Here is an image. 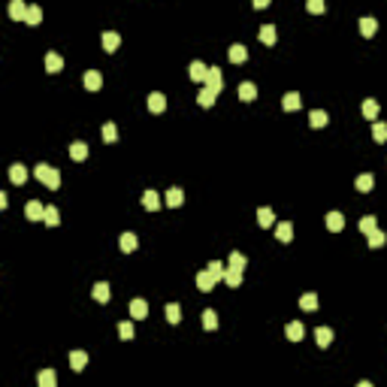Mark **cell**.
Masks as SVG:
<instances>
[{
  "instance_id": "cell-1",
  "label": "cell",
  "mask_w": 387,
  "mask_h": 387,
  "mask_svg": "<svg viewBox=\"0 0 387 387\" xmlns=\"http://www.w3.org/2000/svg\"><path fill=\"white\" fill-rule=\"evenodd\" d=\"M33 175H37V179L46 185V188H61V172L55 169V167H48V164H37V169H33Z\"/></svg>"
},
{
  "instance_id": "cell-2",
  "label": "cell",
  "mask_w": 387,
  "mask_h": 387,
  "mask_svg": "<svg viewBox=\"0 0 387 387\" xmlns=\"http://www.w3.org/2000/svg\"><path fill=\"white\" fill-rule=\"evenodd\" d=\"M206 88H212L215 94H221V88H224V76H221V70H218V67H209V76H206Z\"/></svg>"
},
{
  "instance_id": "cell-3",
  "label": "cell",
  "mask_w": 387,
  "mask_h": 387,
  "mask_svg": "<svg viewBox=\"0 0 387 387\" xmlns=\"http://www.w3.org/2000/svg\"><path fill=\"white\" fill-rule=\"evenodd\" d=\"M24 215H27L30 221H43V218H46V206H43L40 200H30V203L24 206Z\"/></svg>"
},
{
  "instance_id": "cell-4",
  "label": "cell",
  "mask_w": 387,
  "mask_h": 387,
  "mask_svg": "<svg viewBox=\"0 0 387 387\" xmlns=\"http://www.w3.org/2000/svg\"><path fill=\"white\" fill-rule=\"evenodd\" d=\"M188 73H191V79H194V82H206V76H209V67H206L203 61H194V64L188 67Z\"/></svg>"
},
{
  "instance_id": "cell-5",
  "label": "cell",
  "mask_w": 387,
  "mask_h": 387,
  "mask_svg": "<svg viewBox=\"0 0 387 387\" xmlns=\"http://www.w3.org/2000/svg\"><path fill=\"white\" fill-rule=\"evenodd\" d=\"M285 336H288L290 342H300V339L306 336V327H303L300 321H290V324L285 327Z\"/></svg>"
},
{
  "instance_id": "cell-6",
  "label": "cell",
  "mask_w": 387,
  "mask_h": 387,
  "mask_svg": "<svg viewBox=\"0 0 387 387\" xmlns=\"http://www.w3.org/2000/svg\"><path fill=\"white\" fill-rule=\"evenodd\" d=\"M215 285H218V278H215L212 272H209V269L197 272V288H200V290H212Z\"/></svg>"
},
{
  "instance_id": "cell-7",
  "label": "cell",
  "mask_w": 387,
  "mask_h": 387,
  "mask_svg": "<svg viewBox=\"0 0 387 387\" xmlns=\"http://www.w3.org/2000/svg\"><path fill=\"white\" fill-rule=\"evenodd\" d=\"M85 88H88V91H100V88H103V76L97 73V70H88V73H85Z\"/></svg>"
},
{
  "instance_id": "cell-8",
  "label": "cell",
  "mask_w": 387,
  "mask_h": 387,
  "mask_svg": "<svg viewBox=\"0 0 387 387\" xmlns=\"http://www.w3.org/2000/svg\"><path fill=\"white\" fill-rule=\"evenodd\" d=\"M300 94H296V91H288L285 94V100H281V109H285V112H296V109H300Z\"/></svg>"
},
{
  "instance_id": "cell-9",
  "label": "cell",
  "mask_w": 387,
  "mask_h": 387,
  "mask_svg": "<svg viewBox=\"0 0 387 387\" xmlns=\"http://www.w3.org/2000/svg\"><path fill=\"white\" fill-rule=\"evenodd\" d=\"M148 109H151V112H154V115H161V112H164V109H167V97H164V94H161V91H154V94H151V97H148Z\"/></svg>"
},
{
  "instance_id": "cell-10",
  "label": "cell",
  "mask_w": 387,
  "mask_h": 387,
  "mask_svg": "<svg viewBox=\"0 0 387 387\" xmlns=\"http://www.w3.org/2000/svg\"><path fill=\"white\" fill-rule=\"evenodd\" d=\"M9 182H12V185H24V182H27V169H24L22 164H12V167H9Z\"/></svg>"
},
{
  "instance_id": "cell-11",
  "label": "cell",
  "mask_w": 387,
  "mask_h": 387,
  "mask_svg": "<svg viewBox=\"0 0 387 387\" xmlns=\"http://www.w3.org/2000/svg\"><path fill=\"white\" fill-rule=\"evenodd\" d=\"M61 67H64V58L58 55V51H48L46 55V70L48 73H61Z\"/></svg>"
},
{
  "instance_id": "cell-12",
  "label": "cell",
  "mask_w": 387,
  "mask_h": 387,
  "mask_svg": "<svg viewBox=\"0 0 387 387\" xmlns=\"http://www.w3.org/2000/svg\"><path fill=\"white\" fill-rule=\"evenodd\" d=\"M227 58H230L233 64H242V61H248V48H245V46H230V51H227Z\"/></svg>"
},
{
  "instance_id": "cell-13",
  "label": "cell",
  "mask_w": 387,
  "mask_h": 387,
  "mask_svg": "<svg viewBox=\"0 0 387 387\" xmlns=\"http://www.w3.org/2000/svg\"><path fill=\"white\" fill-rule=\"evenodd\" d=\"M275 236H278V242H290V239H293V224H290V221H281V224L275 227Z\"/></svg>"
},
{
  "instance_id": "cell-14",
  "label": "cell",
  "mask_w": 387,
  "mask_h": 387,
  "mask_svg": "<svg viewBox=\"0 0 387 387\" xmlns=\"http://www.w3.org/2000/svg\"><path fill=\"white\" fill-rule=\"evenodd\" d=\"M257 224L260 227H272L275 224V212H272V209H266V206H260L257 209Z\"/></svg>"
},
{
  "instance_id": "cell-15",
  "label": "cell",
  "mask_w": 387,
  "mask_h": 387,
  "mask_svg": "<svg viewBox=\"0 0 387 387\" xmlns=\"http://www.w3.org/2000/svg\"><path fill=\"white\" fill-rule=\"evenodd\" d=\"M342 227H345V215H342V212H330V215H327V230L339 233Z\"/></svg>"
},
{
  "instance_id": "cell-16",
  "label": "cell",
  "mask_w": 387,
  "mask_h": 387,
  "mask_svg": "<svg viewBox=\"0 0 387 387\" xmlns=\"http://www.w3.org/2000/svg\"><path fill=\"white\" fill-rule=\"evenodd\" d=\"M70 366H73L76 372H82V369L88 366V354L85 351H70Z\"/></svg>"
},
{
  "instance_id": "cell-17",
  "label": "cell",
  "mask_w": 387,
  "mask_h": 387,
  "mask_svg": "<svg viewBox=\"0 0 387 387\" xmlns=\"http://www.w3.org/2000/svg\"><path fill=\"white\" fill-rule=\"evenodd\" d=\"M239 97H242L245 103H251V100L257 97V85H254V82H242V85H239Z\"/></svg>"
},
{
  "instance_id": "cell-18",
  "label": "cell",
  "mask_w": 387,
  "mask_h": 387,
  "mask_svg": "<svg viewBox=\"0 0 387 387\" xmlns=\"http://www.w3.org/2000/svg\"><path fill=\"white\" fill-rule=\"evenodd\" d=\"M143 206L148 209V212H157V209H161V197H157L154 191H145L143 194Z\"/></svg>"
},
{
  "instance_id": "cell-19",
  "label": "cell",
  "mask_w": 387,
  "mask_h": 387,
  "mask_svg": "<svg viewBox=\"0 0 387 387\" xmlns=\"http://www.w3.org/2000/svg\"><path fill=\"white\" fill-rule=\"evenodd\" d=\"M130 314H133L136 321H143L145 314H148V303H145V300H133V303H130Z\"/></svg>"
},
{
  "instance_id": "cell-20",
  "label": "cell",
  "mask_w": 387,
  "mask_h": 387,
  "mask_svg": "<svg viewBox=\"0 0 387 387\" xmlns=\"http://www.w3.org/2000/svg\"><path fill=\"white\" fill-rule=\"evenodd\" d=\"M37 381H40V387H58V375H55V369H43Z\"/></svg>"
},
{
  "instance_id": "cell-21",
  "label": "cell",
  "mask_w": 387,
  "mask_h": 387,
  "mask_svg": "<svg viewBox=\"0 0 387 387\" xmlns=\"http://www.w3.org/2000/svg\"><path fill=\"white\" fill-rule=\"evenodd\" d=\"M91 293H94V300H97V303H109V285H106V281H97Z\"/></svg>"
},
{
  "instance_id": "cell-22",
  "label": "cell",
  "mask_w": 387,
  "mask_h": 387,
  "mask_svg": "<svg viewBox=\"0 0 387 387\" xmlns=\"http://www.w3.org/2000/svg\"><path fill=\"white\" fill-rule=\"evenodd\" d=\"M9 15H12V19H19V22H24L27 19V6L22 3V0H12V3H9Z\"/></svg>"
},
{
  "instance_id": "cell-23",
  "label": "cell",
  "mask_w": 387,
  "mask_h": 387,
  "mask_svg": "<svg viewBox=\"0 0 387 387\" xmlns=\"http://www.w3.org/2000/svg\"><path fill=\"white\" fill-rule=\"evenodd\" d=\"M215 97H218V94L212 91V88H203V91L197 94V103H200L203 109H209V106H212V103H215Z\"/></svg>"
},
{
  "instance_id": "cell-24",
  "label": "cell",
  "mask_w": 387,
  "mask_h": 387,
  "mask_svg": "<svg viewBox=\"0 0 387 387\" xmlns=\"http://www.w3.org/2000/svg\"><path fill=\"white\" fill-rule=\"evenodd\" d=\"M375 30H378V22L372 19V15H366V19H360V33H363V37H372Z\"/></svg>"
},
{
  "instance_id": "cell-25",
  "label": "cell",
  "mask_w": 387,
  "mask_h": 387,
  "mask_svg": "<svg viewBox=\"0 0 387 387\" xmlns=\"http://www.w3.org/2000/svg\"><path fill=\"white\" fill-rule=\"evenodd\" d=\"M118 245H121V251H136V245H139V239H136L133 233H121V239H118Z\"/></svg>"
},
{
  "instance_id": "cell-26",
  "label": "cell",
  "mask_w": 387,
  "mask_h": 387,
  "mask_svg": "<svg viewBox=\"0 0 387 387\" xmlns=\"http://www.w3.org/2000/svg\"><path fill=\"white\" fill-rule=\"evenodd\" d=\"M118 43H121V37H118L115 30H106V33H103V48H106V51H115Z\"/></svg>"
},
{
  "instance_id": "cell-27",
  "label": "cell",
  "mask_w": 387,
  "mask_h": 387,
  "mask_svg": "<svg viewBox=\"0 0 387 387\" xmlns=\"http://www.w3.org/2000/svg\"><path fill=\"white\" fill-rule=\"evenodd\" d=\"M314 339H318L321 348H327V345L333 342V330H330V327H318V330H314Z\"/></svg>"
},
{
  "instance_id": "cell-28",
  "label": "cell",
  "mask_w": 387,
  "mask_h": 387,
  "mask_svg": "<svg viewBox=\"0 0 387 387\" xmlns=\"http://www.w3.org/2000/svg\"><path fill=\"white\" fill-rule=\"evenodd\" d=\"M257 37H260V43H263V46H272V43H275V27H272V24H263Z\"/></svg>"
},
{
  "instance_id": "cell-29",
  "label": "cell",
  "mask_w": 387,
  "mask_h": 387,
  "mask_svg": "<svg viewBox=\"0 0 387 387\" xmlns=\"http://www.w3.org/2000/svg\"><path fill=\"white\" fill-rule=\"evenodd\" d=\"M309 124H312V127H324V124H327V112H324V109H312V112H309Z\"/></svg>"
},
{
  "instance_id": "cell-30",
  "label": "cell",
  "mask_w": 387,
  "mask_h": 387,
  "mask_svg": "<svg viewBox=\"0 0 387 387\" xmlns=\"http://www.w3.org/2000/svg\"><path fill=\"white\" fill-rule=\"evenodd\" d=\"M182 203H185L182 188H169V191H167V206H182Z\"/></svg>"
},
{
  "instance_id": "cell-31",
  "label": "cell",
  "mask_w": 387,
  "mask_h": 387,
  "mask_svg": "<svg viewBox=\"0 0 387 387\" xmlns=\"http://www.w3.org/2000/svg\"><path fill=\"white\" fill-rule=\"evenodd\" d=\"M164 312H167V321H169V324H179V321H182V309H179V303H167Z\"/></svg>"
},
{
  "instance_id": "cell-32",
  "label": "cell",
  "mask_w": 387,
  "mask_h": 387,
  "mask_svg": "<svg viewBox=\"0 0 387 387\" xmlns=\"http://www.w3.org/2000/svg\"><path fill=\"white\" fill-rule=\"evenodd\" d=\"M354 185H357V191L366 194V191H372V188H375V179H372L369 172H363V175H357V182H354Z\"/></svg>"
},
{
  "instance_id": "cell-33",
  "label": "cell",
  "mask_w": 387,
  "mask_h": 387,
  "mask_svg": "<svg viewBox=\"0 0 387 387\" xmlns=\"http://www.w3.org/2000/svg\"><path fill=\"white\" fill-rule=\"evenodd\" d=\"M245 266H248V260H245V254H242V251H233V254H230V269H239V272H245Z\"/></svg>"
},
{
  "instance_id": "cell-34",
  "label": "cell",
  "mask_w": 387,
  "mask_h": 387,
  "mask_svg": "<svg viewBox=\"0 0 387 387\" xmlns=\"http://www.w3.org/2000/svg\"><path fill=\"white\" fill-rule=\"evenodd\" d=\"M70 157H73V161H85V157H88V145L85 143H73V145H70Z\"/></svg>"
},
{
  "instance_id": "cell-35",
  "label": "cell",
  "mask_w": 387,
  "mask_h": 387,
  "mask_svg": "<svg viewBox=\"0 0 387 387\" xmlns=\"http://www.w3.org/2000/svg\"><path fill=\"white\" fill-rule=\"evenodd\" d=\"M378 230V224H375V218L372 215H366V218H360V233H366V236H372Z\"/></svg>"
},
{
  "instance_id": "cell-36",
  "label": "cell",
  "mask_w": 387,
  "mask_h": 387,
  "mask_svg": "<svg viewBox=\"0 0 387 387\" xmlns=\"http://www.w3.org/2000/svg\"><path fill=\"white\" fill-rule=\"evenodd\" d=\"M224 281H227V285H230V288H239V285H242V272H239V269H230V266H227V272H224Z\"/></svg>"
},
{
  "instance_id": "cell-37",
  "label": "cell",
  "mask_w": 387,
  "mask_h": 387,
  "mask_svg": "<svg viewBox=\"0 0 387 387\" xmlns=\"http://www.w3.org/2000/svg\"><path fill=\"white\" fill-rule=\"evenodd\" d=\"M300 309L314 312V309H318V296H314V293H303V296H300Z\"/></svg>"
},
{
  "instance_id": "cell-38",
  "label": "cell",
  "mask_w": 387,
  "mask_h": 387,
  "mask_svg": "<svg viewBox=\"0 0 387 387\" xmlns=\"http://www.w3.org/2000/svg\"><path fill=\"white\" fill-rule=\"evenodd\" d=\"M203 327H206V330H215V327H218V314H215V309H206V312H203Z\"/></svg>"
},
{
  "instance_id": "cell-39",
  "label": "cell",
  "mask_w": 387,
  "mask_h": 387,
  "mask_svg": "<svg viewBox=\"0 0 387 387\" xmlns=\"http://www.w3.org/2000/svg\"><path fill=\"white\" fill-rule=\"evenodd\" d=\"M372 139H375V143H387V124L375 121V124H372Z\"/></svg>"
},
{
  "instance_id": "cell-40",
  "label": "cell",
  "mask_w": 387,
  "mask_h": 387,
  "mask_svg": "<svg viewBox=\"0 0 387 387\" xmlns=\"http://www.w3.org/2000/svg\"><path fill=\"white\" fill-rule=\"evenodd\" d=\"M24 22H27L30 27L40 24V22H43V9H40V6H27V19H24Z\"/></svg>"
},
{
  "instance_id": "cell-41",
  "label": "cell",
  "mask_w": 387,
  "mask_h": 387,
  "mask_svg": "<svg viewBox=\"0 0 387 387\" xmlns=\"http://www.w3.org/2000/svg\"><path fill=\"white\" fill-rule=\"evenodd\" d=\"M363 115L366 118H378V100H363Z\"/></svg>"
},
{
  "instance_id": "cell-42",
  "label": "cell",
  "mask_w": 387,
  "mask_h": 387,
  "mask_svg": "<svg viewBox=\"0 0 387 387\" xmlns=\"http://www.w3.org/2000/svg\"><path fill=\"white\" fill-rule=\"evenodd\" d=\"M43 221H46L48 227H58V224H61V215H58V209H55V206H46V218H43Z\"/></svg>"
},
{
  "instance_id": "cell-43",
  "label": "cell",
  "mask_w": 387,
  "mask_h": 387,
  "mask_svg": "<svg viewBox=\"0 0 387 387\" xmlns=\"http://www.w3.org/2000/svg\"><path fill=\"white\" fill-rule=\"evenodd\" d=\"M118 336H121V339H133V324H130V321H121V324H118Z\"/></svg>"
},
{
  "instance_id": "cell-44",
  "label": "cell",
  "mask_w": 387,
  "mask_h": 387,
  "mask_svg": "<svg viewBox=\"0 0 387 387\" xmlns=\"http://www.w3.org/2000/svg\"><path fill=\"white\" fill-rule=\"evenodd\" d=\"M115 136H118L115 124H112V121H106V124H103V139H106V143H115Z\"/></svg>"
},
{
  "instance_id": "cell-45",
  "label": "cell",
  "mask_w": 387,
  "mask_h": 387,
  "mask_svg": "<svg viewBox=\"0 0 387 387\" xmlns=\"http://www.w3.org/2000/svg\"><path fill=\"white\" fill-rule=\"evenodd\" d=\"M384 239H387V236H384L381 230H375L372 236H369V248H381V245H384Z\"/></svg>"
},
{
  "instance_id": "cell-46",
  "label": "cell",
  "mask_w": 387,
  "mask_h": 387,
  "mask_svg": "<svg viewBox=\"0 0 387 387\" xmlns=\"http://www.w3.org/2000/svg\"><path fill=\"white\" fill-rule=\"evenodd\" d=\"M209 272H212L215 278H224V272H227V266H224V263H218V260H212V263H209Z\"/></svg>"
},
{
  "instance_id": "cell-47",
  "label": "cell",
  "mask_w": 387,
  "mask_h": 387,
  "mask_svg": "<svg viewBox=\"0 0 387 387\" xmlns=\"http://www.w3.org/2000/svg\"><path fill=\"white\" fill-rule=\"evenodd\" d=\"M306 9H309V12H314V15H318V12H324V0H309V3H306Z\"/></svg>"
},
{
  "instance_id": "cell-48",
  "label": "cell",
  "mask_w": 387,
  "mask_h": 387,
  "mask_svg": "<svg viewBox=\"0 0 387 387\" xmlns=\"http://www.w3.org/2000/svg\"><path fill=\"white\" fill-rule=\"evenodd\" d=\"M357 387H372V384H369V381H360V384H357Z\"/></svg>"
}]
</instances>
